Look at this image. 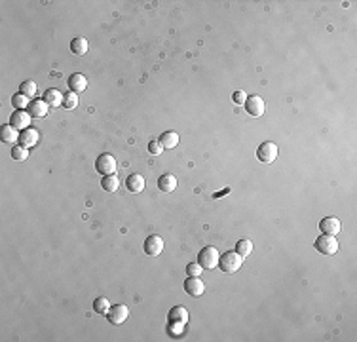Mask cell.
Here are the masks:
<instances>
[{"label":"cell","mask_w":357,"mask_h":342,"mask_svg":"<svg viewBox=\"0 0 357 342\" xmlns=\"http://www.w3.org/2000/svg\"><path fill=\"white\" fill-rule=\"evenodd\" d=\"M340 221L336 219V217H325V219H321V223H319V230L323 232V234H329V236H336L338 232H340Z\"/></svg>","instance_id":"11"},{"label":"cell","mask_w":357,"mask_h":342,"mask_svg":"<svg viewBox=\"0 0 357 342\" xmlns=\"http://www.w3.org/2000/svg\"><path fill=\"white\" fill-rule=\"evenodd\" d=\"M44 101H46L50 107L57 109V107H61V105H63L65 95H63L59 89H46V93H44Z\"/></svg>","instance_id":"17"},{"label":"cell","mask_w":357,"mask_h":342,"mask_svg":"<svg viewBox=\"0 0 357 342\" xmlns=\"http://www.w3.org/2000/svg\"><path fill=\"white\" fill-rule=\"evenodd\" d=\"M167 323H169V327H185L188 323V312L185 306H173L167 314Z\"/></svg>","instance_id":"5"},{"label":"cell","mask_w":357,"mask_h":342,"mask_svg":"<svg viewBox=\"0 0 357 342\" xmlns=\"http://www.w3.org/2000/svg\"><path fill=\"white\" fill-rule=\"evenodd\" d=\"M17 131L19 129H15L14 126H2V129H0V139L4 142H8V144H14V142L19 141V135H21Z\"/></svg>","instance_id":"19"},{"label":"cell","mask_w":357,"mask_h":342,"mask_svg":"<svg viewBox=\"0 0 357 342\" xmlns=\"http://www.w3.org/2000/svg\"><path fill=\"white\" fill-rule=\"evenodd\" d=\"M129 315V308L126 304H116V306H110V310L107 312V319L112 323V325H122Z\"/></svg>","instance_id":"7"},{"label":"cell","mask_w":357,"mask_h":342,"mask_svg":"<svg viewBox=\"0 0 357 342\" xmlns=\"http://www.w3.org/2000/svg\"><path fill=\"white\" fill-rule=\"evenodd\" d=\"M243 264V256L238 251H228L219 258V266L220 270L226 272V274H236V272L242 268Z\"/></svg>","instance_id":"1"},{"label":"cell","mask_w":357,"mask_h":342,"mask_svg":"<svg viewBox=\"0 0 357 342\" xmlns=\"http://www.w3.org/2000/svg\"><path fill=\"white\" fill-rule=\"evenodd\" d=\"M69 87H71V91H74V93H82L84 89L87 87V80L84 74H72L71 78H69Z\"/></svg>","instance_id":"18"},{"label":"cell","mask_w":357,"mask_h":342,"mask_svg":"<svg viewBox=\"0 0 357 342\" xmlns=\"http://www.w3.org/2000/svg\"><path fill=\"white\" fill-rule=\"evenodd\" d=\"M93 310H95V314H105V315H107V312L110 310V302H109V299H105V297L95 299V302H93Z\"/></svg>","instance_id":"25"},{"label":"cell","mask_w":357,"mask_h":342,"mask_svg":"<svg viewBox=\"0 0 357 342\" xmlns=\"http://www.w3.org/2000/svg\"><path fill=\"white\" fill-rule=\"evenodd\" d=\"M126 186H128L129 192H133V194H139V192H143V190H144L146 183H144L143 175H139V173H133V175H129V177H128Z\"/></svg>","instance_id":"14"},{"label":"cell","mask_w":357,"mask_h":342,"mask_svg":"<svg viewBox=\"0 0 357 342\" xmlns=\"http://www.w3.org/2000/svg\"><path fill=\"white\" fill-rule=\"evenodd\" d=\"M236 251H238L243 258L249 256L253 253V242H249V240H240V242L236 243Z\"/></svg>","instance_id":"23"},{"label":"cell","mask_w":357,"mask_h":342,"mask_svg":"<svg viewBox=\"0 0 357 342\" xmlns=\"http://www.w3.org/2000/svg\"><path fill=\"white\" fill-rule=\"evenodd\" d=\"M257 158L262 164H272L277 158V144L272 141H264L257 148Z\"/></svg>","instance_id":"6"},{"label":"cell","mask_w":357,"mask_h":342,"mask_svg":"<svg viewBox=\"0 0 357 342\" xmlns=\"http://www.w3.org/2000/svg\"><path fill=\"white\" fill-rule=\"evenodd\" d=\"M101 186H103V190H107V192H116L118 186H120V181H118L116 175H105L103 181H101Z\"/></svg>","instance_id":"22"},{"label":"cell","mask_w":357,"mask_h":342,"mask_svg":"<svg viewBox=\"0 0 357 342\" xmlns=\"http://www.w3.org/2000/svg\"><path fill=\"white\" fill-rule=\"evenodd\" d=\"M232 101H234L236 105H245V101H247V95H245V91H242V89L234 91V95H232Z\"/></svg>","instance_id":"31"},{"label":"cell","mask_w":357,"mask_h":342,"mask_svg":"<svg viewBox=\"0 0 357 342\" xmlns=\"http://www.w3.org/2000/svg\"><path fill=\"white\" fill-rule=\"evenodd\" d=\"M95 170L99 171L101 175H114V171L118 170V162L112 154H101L95 162Z\"/></svg>","instance_id":"4"},{"label":"cell","mask_w":357,"mask_h":342,"mask_svg":"<svg viewBox=\"0 0 357 342\" xmlns=\"http://www.w3.org/2000/svg\"><path fill=\"white\" fill-rule=\"evenodd\" d=\"M148 152L150 154H154V156H160L162 152H164V146H162V142L160 141H152L148 144Z\"/></svg>","instance_id":"30"},{"label":"cell","mask_w":357,"mask_h":342,"mask_svg":"<svg viewBox=\"0 0 357 342\" xmlns=\"http://www.w3.org/2000/svg\"><path fill=\"white\" fill-rule=\"evenodd\" d=\"M219 258H220V255H219L217 247H211V245L203 247L198 253V262L203 266V270H211L215 266H219Z\"/></svg>","instance_id":"2"},{"label":"cell","mask_w":357,"mask_h":342,"mask_svg":"<svg viewBox=\"0 0 357 342\" xmlns=\"http://www.w3.org/2000/svg\"><path fill=\"white\" fill-rule=\"evenodd\" d=\"M164 251V240L160 236H148L144 240V253L150 256H158Z\"/></svg>","instance_id":"10"},{"label":"cell","mask_w":357,"mask_h":342,"mask_svg":"<svg viewBox=\"0 0 357 342\" xmlns=\"http://www.w3.org/2000/svg\"><path fill=\"white\" fill-rule=\"evenodd\" d=\"M12 158L17 160V162H23V160H27L29 158V148H25V146H14L12 148Z\"/></svg>","instance_id":"27"},{"label":"cell","mask_w":357,"mask_h":342,"mask_svg":"<svg viewBox=\"0 0 357 342\" xmlns=\"http://www.w3.org/2000/svg\"><path fill=\"white\" fill-rule=\"evenodd\" d=\"M245 111L251 114V116H262L264 111H266V105H264V99L260 95H249L247 101H245Z\"/></svg>","instance_id":"8"},{"label":"cell","mask_w":357,"mask_h":342,"mask_svg":"<svg viewBox=\"0 0 357 342\" xmlns=\"http://www.w3.org/2000/svg\"><path fill=\"white\" fill-rule=\"evenodd\" d=\"M71 50H72V54H76V56H84L87 50H89V44H87L86 38L78 36V38H74L71 42Z\"/></svg>","instance_id":"21"},{"label":"cell","mask_w":357,"mask_h":342,"mask_svg":"<svg viewBox=\"0 0 357 342\" xmlns=\"http://www.w3.org/2000/svg\"><path fill=\"white\" fill-rule=\"evenodd\" d=\"M315 249L323 255H334L338 251V242L334 240V236H329V234H321L317 240H315Z\"/></svg>","instance_id":"3"},{"label":"cell","mask_w":357,"mask_h":342,"mask_svg":"<svg viewBox=\"0 0 357 342\" xmlns=\"http://www.w3.org/2000/svg\"><path fill=\"white\" fill-rule=\"evenodd\" d=\"M38 139H40V133H38L34 128L23 129L21 135H19V144L25 146V148H30V146H34V144L38 142Z\"/></svg>","instance_id":"13"},{"label":"cell","mask_w":357,"mask_h":342,"mask_svg":"<svg viewBox=\"0 0 357 342\" xmlns=\"http://www.w3.org/2000/svg\"><path fill=\"white\" fill-rule=\"evenodd\" d=\"M48 109H50V105H48L46 101L34 99V101H30L29 111H27V113H29L32 118H44V116L48 114Z\"/></svg>","instance_id":"15"},{"label":"cell","mask_w":357,"mask_h":342,"mask_svg":"<svg viewBox=\"0 0 357 342\" xmlns=\"http://www.w3.org/2000/svg\"><path fill=\"white\" fill-rule=\"evenodd\" d=\"M30 116L29 113H25V111H15L14 114H12V118H10V126H14L15 129H29L30 126Z\"/></svg>","instance_id":"12"},{"label":"cell","mask_w":357,"mask_h":342,"mask_svg":"<svg viewBox=\"0 0 357 342\" xmlns=\"http://www.w3.org/2000/svg\"><path fill=\"white\" fill-rule=\"evenodd\" d=\"M19 93H23V95H27V97H34L36 95V84L32 82V80H25V82H21L19 86Z\"/></svg>","instance_id":"24"},{"label":"cell","mask_w":357,"mask_h":342,"mask_svg":"<svg viewBox=\"0 0 357 342\" xmlns=\"http://www.w3.org/2000/svg\"><path fill=\"white\" fill-rule=\"evenodd\" d=\"M12 105H14L17 111H25L30 103H29V97H27V95H23V93H17V95H14V97H12Z\"/></svg>","instance_id":"26"},{"label":"cell","mask_w":357,"mask_h":342,"mask_svg":"<svg viewBox=\"0 0 357 342\" xmlns=\"http://www.w3.org/2000/svg\"><path fill=\"white\" fill-rule=\"evenodd\" d=\"M201 272H203V266H201L200 262H190V264L186 266V274L192 276V278H200Z\"/></svg>","instance_id":"29"},{"label":"cell","mask_w":357,"mask_h":342,"mask_svg":"<svg viewBox=\"0 0 357 342\" xmlns=\"http://www.w3.org/2000/svg\"><path fill=\"white\" fill-rule=\"evenodd\" d=\"M158 141L162 142L164 148H175L179 144V133L177 131H164Z\"/></svg>","instance_id":"20"},{"label":"cell","mask_w":357,"mask_h":342,"mask_svg":"<svg viewBox=\"0 0 357 342\" xmlns=\"http://www.w3.org/2000/svg\"><path fill=\"white\" fill-rule=\"evenodd\" d=\"M63 107L69 109V111H74V109L78 107V93H74V91L67 93V95H65V101H63Z\"/></svg>","instance_id":"28"},{"label":"cell","mask_w":357,"mask_h":342,"mask_svg":"<svg viewBox=\"0 0 357 342\" xmlns=\"http://www.w3.org/2000/svg\"><path fill=\"white\" fill-rule=\"evenodd\" d=\"M158 188L162 192H173L177 188V177L171 173H164L160 179H158Z\"/></svg>","instance_id":"16"},{"label":"cell","mask_w":357,"mask_h":342,"mask_svg":"<svg viewBox=\"0 0 357 342\" xmlns=\"http://www.w3.org/2000/svg\"><path fill=\"white\" fill-rule=\"evenodd\" d=\"M185 291L190 297H201L205 293V284L201 282L200 278H192L188 276L185 280Z\"/></svg>","instance_id":"9"}]
</instances>
